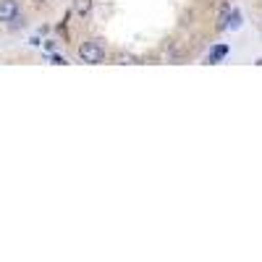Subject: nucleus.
<instances>
[{
  "instance_id": "4",
  "label": "nucleus",
  "mask_w": 262,
  "mask_h": 262,
  "mask_svg": "<svg viewBox=\"0 0 262 262\" xmlns=\"http://www.w3.org/2000/svg\"><path fill=\"white\" fill-rule=\"evenodd\" d=\"M226 53H228V48H226V45H223V48H215V50H212V55H210V63H215V60H221V58H223Z\"/></svg>"
},
{
  "instance_id": "2",
  "label": "nucleus",
  "mask_w": 262,
  "mask_h": 262,
  "mask_svg": "<svg viewBox=\"0 0 262 262\" xmlns=\"http://www.w3.org/2000/svg\"><path fill=\"white\" fill-rule=\"evenodd\" d=\"M16 16H18V0H0V21L8 24Z\"/></svg>"
},
{
  "instance_id": "1",
  "label": "nucleus",
  "mask_w": 262,
  "mask_h": 262,
  "mask_svg": "<svg viewBox=\"0 0 262 262\" xmlns=\"http://www.w3.org/2000/svg\"><path fill=\"white\" fill-rule=\"evenodd\" d=\"M79 58H81L84 63H102V60H105V50L97 45L95 39H90V42H81Z\"/></svg>"
},
{
  "instance_id": "5",
  "label": "nucleus",
  "mask_w": 262,
  "mask_h": 262,
  "mask_svg": "<svg viewBox=\"0 0 262 262\" xmlns=\"http://www.w3.org/2000/svg\"><path fill=\"white\" fill-rule=\"evenodd\" d=\"M34 3H42V0H34Z\"/></svg>"
},
{
  "instance_id": "3",
  "label": "nucleus",
  "mask_w": 262,
  "mask_h": 262,
  "mask_svg": "<svg viewBox=\"0 0 262 262\" xmlns=\"http://www.w3.org/2000/svg\"><path fill=\"white\" fill-rule=\"evenodd\" d=\"M74 11H76V16H90V11H92V0H74Z\"/></svg>"
}]
</instances>
